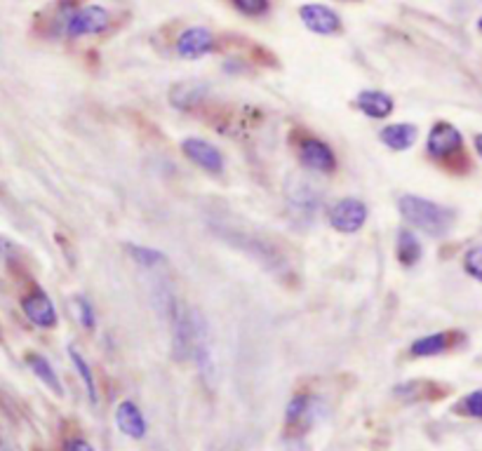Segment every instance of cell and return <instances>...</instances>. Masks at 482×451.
<instances>
[{"label":"cell","mask_w":482,"mask_h":451,"mask_svg":"<svg viewBox=\"0 0 482 451\" xmlns=\"http://www.w3.org/2000/svg\"><path fill=\"white\" fill-rule=\"evenodd\" d=\"M355 107L367 118L382 120V118H388L393 113V99L386 92H379V89H364L355 99Z\"/></svg>","instance_id":"obj_14"},{"label":"cell","mask_w":482,"mask_h":451,"mask_svg":"<svg viewBox=\"0 0 482 451\" xmlns=\"http://www.w3.org/2000/svg\"><path fill=\"white\" fill-rule=\"evenodd\" d=\"M313 409H315L313 397H309V395L294 397V400L287 405V418H285L287 430L294 435L306 433V430L313 425Z\"/></svg>","instance_id":"obj_11"},{"label":"cell","mask_w":482,"mask_h":451,"mask_svg":"<svg viewBox=\"0 0 482 451\" xmlns=\"http://www.w3.org/2000/svg\"><path fill=\"white\" fill-rule=\"evenodd\" d=\"M299 158L309 169L320 174H330L337 169V158L332 153L330 146L325 141L313 139V137H306L299 146Z\"/></svg>","instance_id":"obj_8"},{"label":"cell","mask_w":482,"mask_h":451,"mask_svg":"<svg viewBox=\"0 0 482 451\" xmlns=\"http://www.w3.org/2000/svg\"><path fill=\"white\" fill-rule=\"evenodd\" d=\"M111 17L108 12L101 5H87L83 10H78L76 15H71L67 22V34L71 38H80V36H95L107 31Z\"/></svg>","instance_id":"obj_5"},{"label":"cell","mask_w":482,"mask_h":451,"mask_svg":"<svg viewBox=\"0 0 482 451\" xmlns=\"http://www.w3.org/2000/svg\"><path fill=\"white\" fill-rule=\"evenodd\" d=\"M476 150L482 156V134H477L476 137Z\"/></svg>","instance_id":"obj_26"},{"label":"cell","mask_w":482,"mask_h":451,"mask_svg":"<svg viewBox=\"0 0 482 451\" xmlns=\"http://www.w3.org/2000/svg\"><path fill=\"white\" fill-rule=\"evenodd\" d=\"M477 26H480V31H482V19H480V22H477Z\"/></svg>","instance_id":"obj_27"},{"label":"cell","mask_w":482,"mask_h":451,"mask_svg":"<svg viewBox=\"0 0 482 451\" xmlns=\"http://www.w3.org/2000/svg\"><path fill=\"white\" fill-rule=\"evenodd\" d=\"M116 424H118V428L123 430L128 437H132V440H141L146 435L144 414H141V409L137 407L135 402H120L118 409H116Z\"/></svg>","instance_id":"obj_12"},{"label":"cell","mask_w":482,"mask_h":451,"mask_svg":"<svg viewBox=\"0 0 482 451\" xmlns=\"http://www.w3.org/2000/svg\"><path fill=\"white\" fill-rule=\"evenodd\" d=\"M299 17H302L303 26L320 36H332V34H337L339 28H342V19H339L337 12L330 10L327 5H318V3L302 5Z\"/></svg>","instance_id":"obj_9"},{"label":"cell","mask_w":482,"mask_h":451,"mask_svg":"<svg viewBox=\"0 0 482 451\" xmlns=\"http://www.w3.org/2000/svg\"><path fill=\"white\" fill-rule=\"evenodd\" d=\"M64 451H95V446L90 445V442L87 440H71V442H67V449Z\"/></svg>","instance_id":"obj_25"},{"label":"cell","mask_w":482,"mask_h":451,"mask_svg":"<svg viewBox=\"0 0 482 451\" xmlns=\"http://www.w3.org/2000/svg\"><path fill=\"white\" fill-rule=\"evenodd\" d=\"M416 134H419V129H416L415 125L395 123V125H388V128H384L379 137H382V141L388 146V149L407 150L410 146H415Z\"/></svg>","instance_id":"obj_15"},{"label":"cell","mask_w":482,"mask_h":451,"mask_svg":"<svg viewBox=\"0 0 482 451\" xmlns=\"http://www.w3.org/2000/svg\"><path fill=\"white\" fill-rule=\"evenodd\" d=\"M191 315V329H193V357H196L198 372H200L202 381L208 385L217 384V355H214L212 334H210L208 320L202 318V313L198 308L189 311Z\"/></svg>","instance_id":"obj_2"},{"label":"cell","mask_w":482,"mask_h":451,"mask_svg":"<svg viewBox=\"0 0 482 451\" xmlns=\"http://www.w3.org/2000/svg\"><path fill=\"white\" fill-rule=\"evenodd\" d=\"M68 355H71L73 360V367L78 369L80 379H83L85 388H87V395H90V402L92 405H97V384H95V376H92V369L90 364H87V360H85L83 355H80L78 348H68Z\"/></svg>","instance_id":"obj_19"},{"label":"cell","mask_w":482,"mask_h":451,"mask_svg":"<svg viewBox=\"0 0 482 451\" xmlns=\"http://www.w3.org/2000/svg\"><path fill=\"white\" fill-rule=\"evenodd\" d=\"M0 446H3V435H0Z\"/></svg>","instance_id":"obj_28"},{"label":"cell","mask_w":482,"mask_h":451,"mask_svg":"<svg viewBox=\"0 0 482 451\" xmlns=\"http://www.w3.org/2000/svg\"><path fill=\"white\" fill-rule=\"evenodd\" d=\"M459 339H464L459 332H437V334L424 336V339H416L415 343H412L410 353L415 357L440 355V353L449 351V348L455 345V341H459Z\"/></svg>","instance_id":"obj_13"},{"label":"cell","mask_w":482,"mask_h":451,"mask_svg":"<svg viewBox=\"0 0 482 451\" xmlns=\"http://www.w3.org/2000/svg\"><path fill=\"white\" fill-rule=\"evenodd\" d=\"M236 7L245 15H262L269 7V0H236Z\"/></svg>","instance_id":"obj_24"},{"label":"cell","mask_w":482,"mask_h":451,"mask_svg":"<svg viewBox=\"0 0 482 451\" xmlns=\"http://www.w3.org/2000/svg\"><path fill=\"white\" fill-rule=\"evenodd\" d=\"M287 193H290V200L292 205L299 207V210H303V212H313L315 207L320 205V190H315L313 186L309 184V181H297V186L294 189H287Z\"/></svg>","instance_id":"obj_17"},{"label":"cell","mask_w":482,"mask_h":451,"mask_svg":"<svg viewBox=\"0 0 482 451\" xmlns=\"http://www.w3.org/2000/svg\"><path fill=\"white\" fill-rule=\"evenodd\" d=\"M22 311L26 313V318L40 329H52L56 327V311L50 296L46 292L36 287L28 292L22 299Z\"/></svg>","instance_id":"obj_7"},{"label":"cell","mask_w":482,"mask_h":451,"mask_svg":"<svg viewBox=\"0 0 482 451\" xmlns=\"http://www.w3.org/2000/svg\"><path fill=\"white\" fill-rule=\"evenodd\" d=\"M367 221V205L355 198H344L330 210V226L339 233H355Z\"/></svg>","instance_id":"obj_4"},{"label":"cell","mask_w":482,"mask_h":451,"mask_svg":"<svg viewBox=\"0 0 482 451\" xmlns=\"http://www.w3.org/2000/svg\"><path fill=\"white\" fill-rule=\"evenodd\" d=\"M456 412L473 418H482V390H476L471 395H466L459 407H456Z\"/></svg>","instance_id":"obj_21"},{"label":"cell","mask_w":482,"mask_h":451,"mask_svg":"<svg viewBox=\"0 0 482 451\" xmlns=\"http://www.w3.org/2000/svg\"><path fill=\"white\" fill-rule=\"evenodd\" d=\"M26 364H28V369L38 376V381H43V384H46L52 393L64 395V388H62V384H59V376H56L55 367L47 363V357L38 355V353H28Z\"/></svg>","instance_id":"obj_16"},{"label":"cell","mask_w":482,"mask_h":451,"mask_svg":"<svg viewBox=\"0 0 482 451\" xmlns=\"http://www.w3.org/2000/svg\"><path fill=\"white\" fill-rule=\"evenodd\" d=\"M73 308L78 313V320L85 329L95 327V311H92V303L85 296H76L73 299Z\"/></svg>","instance_id":"obj_22"},{"label":"cell","mask_w":482,"mask_h":451,"mask_svg":"<svg viewBox=\"0 0 482 451\" xmlns=\"http://www.w3.org/2000/svg\"><path fill=\"white\" fill-rule=\"evenodd\" d=\"M214 50V36L210 28L193 26L186 28L184 34L177 38V55L184 59H200Z\"/></svg>","instance_id":"obj_10"},{"label":"cell","mask_w":482,"mask_h":451,"mask_svg":"<svg viewBox=\"0 0 482 451\" xmlns=\"http://www.w3.org/2000/svg\"><path fill=\"white\" fill-rule=\"evenodd\" d=\"M400 214L407 223L433 238H443L456 221V214L445 205L419 198V195H403L400 198Z\"/></svg>","instance_id":"obj_1"},{"label":"cell","mask_w":482,"mask_h":451,"mask_svg":"<svg viewBox=\"0 0 482 451\" xmlns=\"http://www.w3.org/2000/svg\"><path fill=\"white\" fill-rule=\"evenodd\" d=\"M129 254L135 257V261L144 268H153L158 263L165 261V254L158 250H151V247H139V245H129L128 247Z\"/></svg>","instance_id":"obj_20"},{"label":"cell","mask_w":482,"mask_h":451,"mask_svg":"<svg viewBox=\"0 0 482 451\" xmlns=\"http://www.w3.org/2000/svg\"><path fill=\"white\" fill-rule=\"evenodd\" d=\"M181 150H184L189 160L196 162L198 168L205 169V172L219 174L224 169V156H221V150L214 144H210V141L198 139V137H189V139L181 141Z\"/></svg>","instance_id":"obj_6"},{"label":"cell","mask_w":482,"mask_h":451,"mask_svg":"<svg viewBox=\"0 0 482 451\" xmlns=\"http://www.w3.org/2000/svg\"><path fill=\"white\" fill-rule=\"evenodd\" d=\"M398 259L403 266H415L421 259V242L412 231L403 229L398 233Z\"/></svg>","instance_id":"obj_18"},{"label":"cell","mask_w":482,"mask_h":451,"mask_svg":"<svg viewBox=\"0 0 482 451\" xmlns=\"http://www.w3.org/2000/svg\"><path fill=\"white\" fill-rule=\"evenodd\" d=\"M464 268H466V273L473 275V278L482 282V247H473V250L466 251Z\"/></svg>","instance_id":"obj_23"},{"label":"cell","mask_w":482,"mask_h":451,"mask_svg":"<svg viewBox=\"0 0 482 451\" xmlns=\"http://www.w3.org/2000/svg\"><path fill=\"white\" fill-rule=\"evenodd\" d=\"M428 153L436 160H466L464 158V137L459 129L449 123H436L428 134Z\"/></svg>","instance_id":"obj_3"}]
</instances>
